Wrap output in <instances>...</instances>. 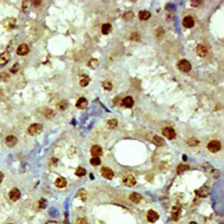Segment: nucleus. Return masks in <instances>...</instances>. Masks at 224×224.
<instances>
[{"label":"nucleus","instance_id":"obj_25","mask_svg":"<svg viewBox=\"0 0 224 224\" xmlns=\"http://www.w3.org/2000/svg\"><path fill=\"white\" fill-rule=\"evenodd\" d=\"M89 76H88V75H83L82 78L80 81V85H81V87H86V86L89 84Z\"/></svg>","mask_w":224,"mask_h":224},{"label":"nucleus","instance_id":"obj_7","mask_svg":"<svg viewBox=\"0 0 224 224\" xmlns=\"http://www.w3.org/2000/svg\"><path fill=\"white\" fill-rule=\"evenodd\" d=\"M90 153L93 156V158H99L100 156L103 155V150H102L101 146L94 145L90 149Z\"/></svg>","mask_w":224,"mask_h":224},{"label":"nucleus","instance_id":"obj_22","mask_svg":"<svg viewBox=\"0 0 224 224\" xmlns=\"http://www.w3.org/2000/svg\"><path fill=\"white\" fill-rule=\"evenodd\" d=\"M138 17H139V18L141 20H147V19L150 18L151 13L149 12H147V11H141L138 13Z\"/></svg>","mask_w":224,"mask_h":224},{"label":"nucleus","instance_id":"obj_20","mask_svg":"<svg viewBox=\"0 0 224 224\" xmlns=\"http://www.w3.org/2000/svg\"><path fill=\"white\" fill-rule=\"evenodd\" d=\"M130 200L134 203H138L142 200V196L138 193H132L130 194Z\"/></svg>","mask_w":224,"mask_h":224},{"label":"nucleus","instance_id":"obj_19","mask_svg":"<svg viewBox=\"0 0 224 224\" xmlns=\"http://www.w3.org/2000/svg\"><path fill=\"white\" fill-rule=\"evenodd\" d=\"M55 186L59 188H62L65 187L67 186V180L65 178L63 177H59L56 180H55Z\"/></svg>","mask_w":224,"mask_h":224},{"label":"nucleus","instance_id":"obj_28","mask_svg":"<svg viewBox=\"0 0 224 224\" xmlns=\"http://www.w3.org/2000/svg\"><path fill=\"white\" fill-rule=\"evenodd\" d=\"M86 174V170L82 167H78L75 171V175L78 177H82Z\"/></svg>","mask_w":224,"mask_h":224},{"label":"nucleus","instance_id":"obj_13","mask_svg":"<svg viewBox=\"0 0 224 224\" xmlns=\"http://www.w3.org/2000/svg\"><path fill=\"white\" fill-rule=\"evenodd\" d=\"M29 53V47L26 44H21L20 46H18V49H17V54L18 55H26Z\"/></svg>","mask_w":224,"mask_h":224},{"label":"nucleus","instance_id":"obj_40","mask_svg":"<svg viewBox=\"0 0 224 224\" xmlns=\"http://www.w3.org/2000/svg\"><path fill=\"white\" fill-rule=\"evenodd\" d=\"M76 224H87V222H86L85 219L80 218V219H78V220L76 221Z\"/></svg>","mask_w":224,"mask_h":224},{"label":"nucleus","instance_id":"obj_44","mask_svg":"<svg viewBox=\"0 0 224 224\" xmlns=\"http://www.w3.org/2000/svg\"><path fill=\"white\" fill-rule=\"evenodd\" d=\"M2 93H3V90H2V89L0 88V96L2 95Z\"/></svg>","mask_w":224,"mask_h":224},{"label":"nucleus","instance_id":"obj_38","mask_svg":"<svg viewBox=\"0 0 224 224\" xmlns=\"http://www.w3.org/2000/svg\"><path fill=\"white\" fill-rule=\"evenodd\" d=\"M46 206H47V202H46V200H43V199H41L40 201H39V208H46Z\"/></svg>","mask_w":224,"mask_h":224},{"label":"nucleus","instance_id":"obj_15","mask_svg":"<svg viewBox=\"0 0 224 224\" xmlns=\"http://www.w3.org/2000/svg\"><path fill=\"white\" fill-rule=\"evenodd\" d=\"M75 106H76L78 109H86V108L88 107V101H87L84 97H81V98H79V99L77 100Z\"/></svg>","mask_w":224,"mask_h":224},{"label":"nucleus","instance_id":"obj_41","mask_svg":"<svg viewBox=\"0 0 224 224\" xmlns=\"http://www.w3.org/2000/svg\"><path fill=\"white\" fill-rule=\"evenodd\" d=\"M4 173L3 172H0V183L3 181V180H4Z\"/></svg>","mask_w":224,"mask_h":224},{"label":"nucleus","instance_id":"obj_16","mask_svg":"<svg viewBox=\"0 0 224 224\" xmlns=\"http://www.w3.org/2000/svg\"><path fill=\"white\" fill-rule=\"evenodd\" d=\"M10 61V54L7 52L2 53L0 54V65L4 66Z\"/></svg>","mask_w":224,"mask_h":224},{"label":"nucleus","instance_id":"obj_26","mask_svg":"<svg viewBox=\"0 0 224 224\" xmlns=\"http://www.w3.org/2000/svg\"><path fill=\"white\" fill-rule=\"evenodd\" d=\"M186 144L189 146H196V145H199V141L194 138H190L187 139Z\"/></svg>","mask_w":224,"mask_h":224},{"label":"nucleus","instance_id":"obj_2","mask_svg":"<svg viewBox=\"0 0 224 224\" xmlns=\"http://www.w3.org/2000/svg\"><path fill=\"white\" fill-rule=\"evenodd\" d=\"M178 67L180 71L182 72H185V73H187L191 70L192 68V66H191V63L186 61V60H181L179 61L178 63Z\"/></svg>","mask_w":224,"mask_h":224},{"label":"nucleus","instance_id":"obj_5","mask_svg":"<svg viewBox=\"0 0 224 224\" xmlns=\"http://www.w3.org/2000/svg\"><path fill=\"white\" fill-rule=\"evenodd\" d=\"M20 195H21L20 191H19L18 188H16V187L13 188V189L9 192V199H10L12 201H17L18 200H19Z\"/></svg>","mask_w":224,"mask_h":224},{"label":"nucleus","instance_id":"obj_9","mask_svg":"<svg viewBox=\"0 0 224 224\" xmlns=\"http://www.w3.org/2000/svg\"><path fill=\"white\" fill-rule=\"evenodd\" d=\"M101 174L103 175V177L108 180H111L114 177V172L109 167H103L101 170Z\"/></svg>","mask_w":224,"mask_h":224},{"label":"nucleus","instance_id":"obj_24","mask_svg":"<svg viewBox=\"0 0 224 224\" xmlns=\"http://www.w3.org/2000/svg\"><path fill=\"white\" fill-rule=\"evenodd\" d=\"M111 29H112V27L110 24H103L102 27V33L105 35L109 34L111 32Z\"/></svg>","mask_w":224,"mask_h":224},{"label":"nucleus","instance_id":"obj_12","mask_svg":"<svg viewBox=\"0 0 224 224\" xmlns=\"http://www.w3.org/2000/svg\"><path fill=\"white\" fill-rule=\"evenodd\" d=\"M146 217H147L148 222H150V223H155L156 221H158V214L155 212V211L149 210L148 211V213H147Z\"/></svg>","mask_w":224,"mask_h":224},{"label":"nucleus","instance_id":"obj_4","mask_svg":"<svg viewBox=\"0 0 224 224\" xmlns=\"http://www.w3.org/2000/svg\"><path fill=\"white\" fill-rule=\"evenodd\" d=\"M3 26L8 30L13 29L16 27V19L14 18H6L3 20Z\"/></svg>","mask_w":224,"mask_h":224},{"label":"nucleus","instance_id":"obj_17","mask_svg":"<svg viewBox=\"0 0 224 224\" xmlns=\"http://www.w3.org/2000/svg\"><path fill=\"white\" fill-rule=\"evenodd\" d=\"M17 143H18V139L14 136H8L5 138V144L8 145L9 147H13Z\"/></svg>","mask_w":224,"mask_h":224},{"label":"nucleus","instance_id":"obj_37","mask_svg":"<svg viewBox=\"0 0 224 224\" xmlns=\"http://www.w3.org/2000/svg\"><path fill=\"white\" fill-rule=\"evenodd\" d=\"M9 78V75L5 72H3V73H0V80L2 81H6V80Z\"/></svg>","mask_w":224,"mask_h":224},{"label":"nucleus","instance_id":"obj_36","mask_svg":"<svg viewBox=\"0 0 224 224\" xmlns=\"http://www.w3.org/2000/svg\"><path fill=\"white\" fill-rule=\"evenodd\" d=\"M18 69H19V64L18 63H15L13 66L12 67V68H11V72L13 74H15V73H17L18 71Z\"/></svg>","mask_w":224,"mask_h":224},{"label":"nucleus","instance_id":"obj_31","mask_svg":"<svg viewBox=\"0 0 224 224\" xmlns=\"http://www.w3.org/2000/svg\"><path fill=\"white\" fill-rule=\"evenodd\" d=\"M103 87L106 90H110L112 89L113 85H112V83L109 81H105L103 82Z\"/></svg>","mask_w":224,"mask_h":224},{"label":"nucleus","instance_id":"obj_35","mask_svg":"<svg viewBox=\"0 0 224 224\" xmlns=\"http://www.w3.org/2000/svg\"><path fill=\"white\" fill-rule=\"evenodd\" d=\"M89 67H96L99 65V62H98V61L97 60H95V59H92L90 61H89Z\"/></svg>","mask_w":224,"mask_h":224},{"label":"nucleus","instance_id":"obj_29","mask_svg":"<svg viewBox=\"0 0 224 224\" xmlns=\"http://www.w3.org/2000/svg\"><path fill=\"white\" fill-rule=\"evenodd\" d=\"M77 197L80 198L81 200H86V199H87V193H86V191L80 190L79 192H78V194H77Z\"/></svg>","mask_w":224,"mask_h":224},{"label":"nucleus","instance_id":"obj_42","mask_svg":"<svg viewBox=\"0 0 224 224\" xmlns=\"http://www.w3.org/2000/svg\"><path fill=\"white\" fill-rule=\"evenodd\" d=\"M200 4V2H192V4H193V5H194L195 7L197 6L198 4Z\"/></svg>","mask_w":224,"mask_h":224},{"label":"nucleus","instance_id":"obj_6","mask_svg":"<svg viewBox=\"0 0 224 224\" xmlns=\"http://www.w3.org/2000/svg\"><path fill=\"white\" fill-rule=\"evenodd\" d=\"M181 216V208L180 206H174L172 209V219L173 221H178Z\"/></svg>","mask_w":224,"mask_h":224},{"label":"nucleus","instance_id":"obj_33","mask_svg":"<svg viewBox=\"0 0 224 224\" xmlns=\"http://www.w3.org/2000/svg\"><path fill=\"white\" fill-rule=\"evenodd\" d=\"M90 164L94 166H99L101 164V160L99 158H92L90 159Z\"/></svg>","mask_w":224,"mask_h":224},{"label":"nucleus","instance_id":"obj_32","mask_svg":"<svg viewBox=\"0 0 224 224\" xmlns=\"http://www.w3.org/2000/svg\"><path fill=\"white\" fill-rule=\"evenodd\" d=\"M133 17H134V14H133L132 12H128V13H125L123 14V18H124L126 21L132 20V18H133Z\"/></svg>","mask_w":224,"mask_h":224},{"label":"nucleus","instance_id":"obj_8","mask_svg":"<svg viewBox=\"0 0 224 224\" xmlns=\"http://www.w3.org/2000/svg\"><path fill=\"white\" fill-rule=\"evenodd\" d=\"M163 135L168 139H173L176 137V132L171 127H166L163 130Z\"/></svg>","mask_w":224,"mask_h":224},{"label":"nucleus","instance_id":"obj_39","mask_svg":"<svg viewBox=\"0 0 224 224\" xmlns=\"http://www.w3.org/2000/svg\"><path fill=\"white\" fill-rule=\"evenodd\" d=\"M139 38H140V36L138 34V33H132V40H136V41H138V40H139Z\"/></svg>","mask_w":224,"mask_h":224},{"label":"nucleus","instance_id":"obj_34","mask_svg":"<svg viewBox=\"0 0 224 224\" xmlns=\"http://www.w3.org/2000/svg\"><path fill=\"white\" fill-rule=\"evenodd\" d=\"M67 105H68V103H67V101H61L58 106H59V109L61 110H65L67 108Z\"/></svg>","mask_w":224,"mask_h":224},{"label":"nucleus","instance_id":"obj_27","mask_svg":"<svg viewBox=\"0 0 224 224\" xmlns=\"http://www.w3.org/2000/svg\"><path fill=\"white\" fill-rule=\"evenodd\" d=\"M187 169H188V166H187L181 164V165H180V166H178V168H177V172H178L179 174H181V173H183L185 171H186Z\"/></svg>","mask_w":224,"mask_h":224},{"label":"nucleus","instance_id":"obj_43","mask_svg":"<svg viewBox=\"0 0 224 224\" xmlns=\"http://www.w3.org/2000/svg\"><path fill=\"white\" fill-rule=\"evenodd\" d=\"M46 224H58L56 222H54V221H49V222H47Z\"/></svg>","mask_w":224,"mask_h":224},{"label":"nucleus","instance_id":"obj_23","mask_svg":"<svg viewBox=\"0 0 224 224\" xmlns=\"http://www.w3.org/2000/svg\"><path fill=\"white\" fill-rule=\"evenodd\" d=\"M152 142H153L154 145H157V146H162V145H164V144H165L163 138H160V137H158V136H155L153 138V141Z\"/></svg>","mask_w":224,"mask_h":224},{"label":"nucleus","instance_id":"obj_30","mask_svg":"<svg viewBox=\"0 0 224 224\" xmlns=\"http://www.w3.org/2000/svg\"><path fill=\"white\" fill-rule=\"evenodd\" d=\"M108 124H109V128H112V129H114V128H116L117 126H118V120L115 118L113 119H110L109 122H108Z\"/></svg>","mask_w":224,"mask_h":224},{"label":"nucleus","instance_id":"obj_14","mask_svg":"<svg viewBox=\"0 0 224 224\" xmlns=\"http://www.w3.org/2000/svg\"><path fill=\"white\" fill-rule=\"evenodd\" d=\"M122 105L125 108H132L134 105V101L132 96H126L122 100Z\"/></svg>","mask_w":224,"mask_h":224},{"label":"nucleus","instance_id":"obj_1","mask_svg":"<svg viewBox=\"0 0 224 224\" xmlns=\"http://www.w3.org/2000/svg\"><path fill=\"white\" fill-rule=\"evenodd\" d=\"M27 131H28V133L32 136L39 135L43 131V125L40 123H33L29 126Z\"/></svg>","mask_w":224,"mask_h":224},{"label":"nucleus","instance_id":"obj_10","mask_svg":"<svg viewBox=\"0 0 224 224\" xmlns=\"http://www.w3.org/2000/svg\"><path fill=\"white\" fill-rule=\"evenodd\" d=\"M123 184L128 186H133L136 185L137 180L132 175H127L123 179Z\"/></svg>","mask_w":224,"mask_h":224},{"label":"nucleus","instance_id":"obj_3","mask_svg":"<svg viewBox=\"0 0 224 224\" xmlns=\"http://www.w3.org/2000/svg\"><path fill=\"white\" fill-rule=\"evenodd\" d=\"M221 143L218 140H212L208 144V149L211 152H217L221 150Z\"/></svg>","mask_w":224,"mask_h":224},{"label":"nucleus","instance_id":"obj_46","mask_svg":"<svg viewBox=\"0 0 224 224\" xmlns=\"http://www.w3.org/2000/svg\"><path fill=\"white\" fill-rule=\"evenodd\" d=\"M7 224H13V223H7Z\"/></svg>","mask_w":224,"mask_h":224},{"label":"nucleus","instance_id":"obj_11","mask_svg":"<svg viewBox=\"0 0 224 224\" xmlns=\"http://www.w3.org/2000/svg\"><path fill=\"white\" fill-rule=\"evenodd\" d=\"M182 24L186 28H192L194 26V19L191 16H186L183 18Z\"/></svg>","mask_w":224,"mask_h":224},{"label":"nucleus","instance_id":"obj_21","mask_svg":"<svg viewBox=\"0 0 224 224\" xmlns=\"http://www.w3.org/2000/svg\"><path fill=\"white\" fill-rule=\"evenodd\" d=\"M195 193L200 197H206L208 194L209 191H208V188H207V187H201L198 191H195Z\"/></svg>","mask_w":224,"mask_h":224},{"label":"nucleus","instance_id":"obj_18","mask_svg":"<svg viewBox=\"0 0 224 224\" xmlns=\"http://www.w3.org/2000/svg\"><path fill=\"white\" fill-rule=\"evenodd\" d=\"M196 53L200 57H204L207 53H208V48L203 46V45H199L196 49Z\"/></svg>","mask_w":224,"mask_h":224},{"label":"nucleus","instance_id":"obj_45","mask_svg":"<svg viewBox=\"0 0 224 224\" xmlns=\"http://www.w3.org/2000/svg\"><path fill=\"white\" fill-rule=\"evenodd\" d=\"M189 224H198V223H195V222H191Z\"/></svg>","mask_w":224,"mask_h":224}]
</instances>
